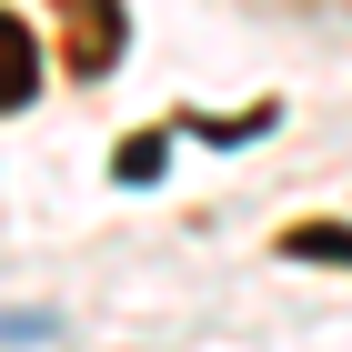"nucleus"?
<instances>
[{
	"instance_id": "nucleus-1",
	"label": "nucleus",
	"mask_w": 352,
	"mask_h": 352,
	"mask_svg": "<svg viewBox=\"0 0 352 352\" xmlns=\"http://www.w3.org/2000/svg\"><path fill=\"white\" fill-rule=\"evenodd\" d=\"M30 91H41V41H30V21L0 10V111H21Z\"/></svg>"
},
{
	"instance_id": "nucleus-2",
	"label": "nucleus",
	"mask_w": 352,
	"mask_h": 352,
	"mask_svg": "<svg viewBox=\"0 0 352 352\" xmlns=\"http://www.w3.org/2000/svg\"><path fill=\"white\" fill-rule=\"evenodd\" d=\"M111 51H121V10L111 0H71V60L81 71H111Z\"/></svg>"
},
{
	"instance_id": "nucleus-3",
	"label": "nucleus",
	"mask_w": 352,
	"mask_h": 352,
	"mask_svg": "<svg viewBox=\"0 0 352 352\" xmlns=\"http://www.w3.org/2000/svg\"><path fill=\"white\" fill-rule=\"evenodd\" d=\"M282 252L292 262H352V232L342 221H302V232H282Z\"/></svg>"
},
{
	"instance_id": "nucleus-4",
	"label": "nucleus",
	"mask_w": 352,
	"mask_h": 352,
	"mask_svg": "<svg viewBox=\"0 0 352 352\" xmlns=\"http://www.w3.org/2000/svg\"><path fill=\"white\" fill-rule=\"evenodd\" d=\"M162 151H171V141H151V131L121 141V182H162Z\"/></svg>"
}]
</instances>
